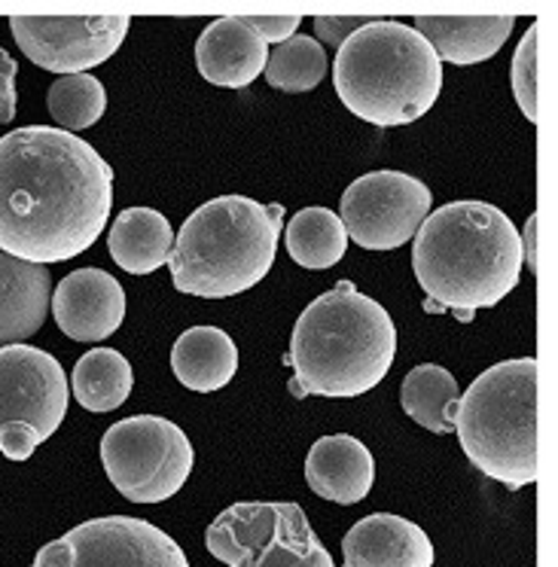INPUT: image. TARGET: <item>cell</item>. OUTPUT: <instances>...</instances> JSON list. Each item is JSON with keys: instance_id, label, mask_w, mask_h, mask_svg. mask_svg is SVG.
<instances>
[{"instance_id": "cell-27", "label": "cell", "mask_w": 558, "mask_h": 567, "mask_svg": "<svg viewBox=\"0 0 558 567\" xmlns=\"http://www.w3.org/2000/svg\"><path fill=\"white\" fill-rule=\"evenodd\" d=\"M372 19H363V16H318L314 19V34H318V43L321 47H330V50H339L354 31H360L363 25H370Z\"/></svg>"}, {"instance_id": "cell-30", "label": "cell", "mask_w": 558, "mask_h": 567, "mask_svg": "<svg viewBox=\"0 0 558 567\" xmlns=\"http://www.w3.org/2000/svg\"><path fill=\"white\" fill-rule=\"evenodd\" d=\"M521 262L528 266L531 275H537V214L525 223V247H521Z\"/></svg>"}, {"instance_id": "cell-6", "label": "cell", "mask_w": 558, "mask_h": 567, "mask_svg": "<svg viewBox=\"0 0 558 567\" xmlns=\"http://www.w3.org/2000/svg\"><path fill=\"white\" fill-rule=\"evenodd\" d=\"M452 427L473 467L519 492L540 476L537 455V358L504 360L458 396Z\"/></svg>"}, {"instance_id": "cell-14", "label": "cell", "mask_w": 558, "mask_h": 567, "mask_svg": "<svg viewBox=\"0 0 558 567\" xmlns=\"http://www.w3.org/2000/svg\"><path fill=\"white\" fill-rule=\"evenodd\" d=\"M434 543L415 522L372 513L342 537V567H434Z\"/></svg>"}, {"instance_id": "cell-11", "label": "cell", "mask_w": 558, "mask_h": 567, "mask_svg": "<svg viewBox=\"0 0 558 567\" xmlns=\"http://www.w3.org/2000/svg\"><path fill=\"white\" fill-rule=\"evenodd\" d=\"M31 567H189L174 537L147 518H89L46 543Z\"/></svg>"}, {"instance_id": "cell-24", "label": "cell", "mask_w": 558, "mask_h": 567, "mask_svg": "<svg viewBox=\"0 0 558 567\" xmlns=\"http://www.w3.org/2000/svg\"><path fill=\"white\" fill-rule=\"evenodd\" d=\"M327 68H330V59H327V50L321 43L309 34H293L290 40L269 50L262 74L269 80V86L278 89V92L302 95V92L321 86Z\"/></svg>"}, {"instance_id": "cell-16", "label": "cell", "mask_w": 558, "mask_h": 567, "mask_svg": "<svg viewBox=\"0 0 558 567\" xmlns=\"http://www.w3.org/2000/svg\"><path fill=\"white\" fill-rule=\"evenodd\" d=\"M306 482L323 501L339 506L360 504L372 492L375 461L370 449L348 433L321 436L306 457Z\"/></svg>"}, {"instance_id": "cell-20", "label": "cell", "mask_w": 558, "mask_h": 567, "mask_svg": "<svg viewBox=\"0 0 558 567\" xmlns=\"http://www.w3.org/2000/svg\"><path fill=\"white\" fill-rule=\"evenodd\" d=\"M172 247V223L156 208H125L107 235L113 262L128 275H153L168 266Z\"/></svg>"}, {"instance_id": "cell-1", "label": "cell", "mask_w": 558, "mask_h": 567, "mask_svg": "<svg viewBox=\"0 0 558 567\" xmlns=\"http://www.w3.org/2000/svg\"><path fill=\"white\" fill-rule=\"evenodd\" d=\"M113 208V168L83 137L25 125L0 137V250L52 266L86 254Z\"/></svg>"}, {"instance_id": "cell-5", "label": "cell", "mask_w": 558, "mask_h": 567, "mask_svg": "<svg viewBox=\"0 0 558 567\" xmlns=\"http://www.w3.org/2000/svg\"><path fill=\"white\" fill-rule=\"evenodd\" d=\"M335 95L379 128L418 123L443 89V62L406 22L372 19L335 50Z\"/></svg>"}, {"instance_id": "cell-15", "label": "cell", "mask_w": 558, "mask_h": 567, "mask_svg": "<svg viewBox=\"0 0 558 567\" xmlns=\"http://www.w3.org/2000/svg\"><path fill=\"white\" fill-rule=\"evenodd\" d=\"M269 47L245 22V16L214 19L196 43L199 74L220 89H245L266 71Z\"/></svg>"}, {"instance_id": "cell-13", "label": "cell", "mask_w": 558, "mask_h": 567, "mask_svg": "<svg viewBox=\"0 0 558 567\" xmlns=\"http://www.w3.org/2000/svg\"><path fill=\"white\" fill-rule=\"evenodd\" d=\"M55 323L74 342L111 339L125 321L123 284L104 269H76L64 275L50 299Z\"/></svg>"}, {"instance_id": "cell-12", "label": "cell", "mask_w": 558, "mask_h": 567, "mask_svg": "<svg viewBox=\"0 0 558 567\" xmlns=\"http://www.w3.org/2000/svg\"><path fill=\"white\" fill-rule=\"evenodd\" d=\"M128 16H13V31L25 59L59 76L89 74L123 47Z\"/></svg>"}, {"instance_id": "cell-2", "label": "cell", "mask_w": 558, "mask_h": 567, "mask_svg": "<svg viewBox=\"0 0 558 567\" xmlns=\"http://www.w3.org/2000/svg\"><path fill=\"white\" fill-rule=\"evenodd\" d=\"M412 241V271L431 309L461 321L495 309L521 278V235L495 205L448 202L427 214Z\"/></svg>"}, {"instance_id": "cell-22", "label": "cell", "mask_w": 558, "mask_h": 567, "mask_svg": "<svg viewBox=\"0 0 558 567\" xmlns=\"http://www.w3.org/2000/svg\"><path fill=\"white\" fill-rule=\"evenodd\" d=\"M287 254L302 269L321 271L345 257L348 233L339 214L330 208H302L287 223Z\"/></svg>"}, {"instance_id": "cell-4", "label": "cell", "mask_w": 558, "mask_h": 567, "mask_svg": "<svg viewBox=\"0 0 558 567\" xmlns=\"http://www.w3.org/2000/svg\"><path fill=\"white\" fill-rule=\"evenodd\" d=\"M285 205H260L248 196H220L193 210L174 235V287L186 297L229 299L272 271L281 241Z\"/></svg>"}, {"instance_id": "cell-18", "label": "cell", "mask_w": 558, "mask_h": 567, "mask_svg": "<svg viewBox=\"0 0 558 567\" xmlns=\"http://www.w3.org/2000/svg\"><path fill=\"white\" fill-rule=\"evenodd\" d=\"M516 25V16H418L422 34L440 62L479 64L495 59Z\"/></svg>"}, {"instance_id": "cell-25", "label": "cell", "mask_w": 558, "mask_h": 567, "mask_svg": "<svg viewBox=\"0 0 558 567\" xmlns=\"http://www.w3.org/2000/svg\"><path fill=\"white\" fill-rule=\"evenodd\" d=\"M46 107L59 128H68L74 135V132L92 128L104 116L107 92H104V83L92 74L59 76L46 92Z\"/></svg>"}, {"instance_id": "cell-23", "label": "cell", "mask_w": 558, "mask_h": 567, "mask_svg": "<svg viewBox=\"0 0 558 567\" xmlns=\"http://www.w3.org/2000/svg\"><path fill=\"white\" fill-rule=\"evenodd\" d=\"M458 382L446 367L436 363H422L410 370L400 388V406L415 424H422L424 431L446 436L452 433V412L458 403Z\"/></svg>"}, {"instance_id": "cell-3", "label": "cell", "mask_w": 558, "mask_h": 567, "mask_svg": "<svg viewBox=\"0 0 558 567\" xmlns=\"http://www.w3.org/2000/svg\"><path fill=\"white\" fill-rule=\"evenodd\" d=\"M397 358V327L385 306L351 281L335 284L297 318L285 363L290 394L351 400L370 394Z\"/></svg>"}, {"instance_id": "cell-9", "label": "cell", "mask_w": 558, "mask_h": 567, "mask_svg": "<svg viewBox=\"0 0 558 567\" xmlns=\"http://www.w3.org/2000/svg\"><path fill=\"white\" fill-rule=\"evenodd\" d=\"M68 375L50 351L0 348V455L28 461L68 415Z\"/></svg>"}, {"instance_id": "cell-29", "label": "cell", "mask_w": 558, "mask_h": 567, "mask_svg": "<svg viewBox=\"0 0 558 567\" xmlns=\"http://www.w3.org/2000/svg\"><path fill=\"white\" fill-rule=\"evenodd\" d=\"M16 74L19 64L10 52L0 47V123H13L16 116Z\"/></svg>"}, {"instance_id": "cell-19", "label": "cell", "mask_w": 558, "mask_h": 567, "mask_svg": "<svg viewBox=\"0 0 558 567\" xmlns=\"http://www.w3.org/2000/svg\"><path fill=\"white\" fill-rule=\"evenodd\" d=\"M172 370L186 391L214 394L238 372V348L220 327H193L174 342Z\"/></svg>"}, {"instance_id": "cell-21", "label": "cell", "mask_w": 558, "mask_h": 567, "mask_svg": "<svg viewBox=\"0 0 558 567\" xmlns=\"http://www.w3.org/2000/svg\"><path fill=\"white\" fill-rule=\"evenodd\" d=\"M74 396L86 412H113L132 396L135 388V372L132 363L113 351V348H92L83 358L76 360L74 375Z\"/></svg>"}, {"instance_id": "cell-7", "label": "cell", "mask_w": 558, "mask_h": 567, "mask_svg": "<svg viewBox=\"0 0 558 567\" xmlns=\"http://www.w3.org/2000/svg\"><path fill=\"white\" fill-rule=\"evenodd\" d=\"M208 553L229 567H335L293 501H238L205 530Z\"/></svg>"}, {"instance_id": "cell-10", "label": "cell", "mask_w": 558, "mask_h": 567, "mask_svg": "<svg viewBox=\"0 0 558 567\" xmlns=\"http://www.w3.org/2000/svg\"><path fill=\"white\" fill-rule=\"evenodd\" d=\"M431 208L434 196L424 181L403 172H370L342 193L339 220L348 241L385 254L412 241Z\"/></svg>"}, {"instance_id": "cell-17", "label": "cell", "mask_w": 558, "mask_h": 567, "mask_svg": "<svg viewBox=\"0 0 558 567\" xmlns=\"http://www.w3.org/2000/svg\"><path fill=\"white\" fill-rule=\"evenodd\" d=\"M52 275L46 266L25 262L0 250V348L19 346L46 323Z\"/></svg>"}, {"instance_id": "cell-26", "label": "cell", "mask_w": 558, "mask_h": 567, "mask_svg": "<svg viewBox=\"0 0 558 567\" xmlns=\"http://www.w3.org/2000/svg\"><path fill=\"white\" fill-rule=\"evenodd\" d=\"M509 80H513V95L519 101V111L525 113V120L537 123L540 120V113H537V22L528 28V34L516 47Z\"/></svg>"}, {"instance_id": "cell-28", "label": "cell", "mask_w": 558, "mask_h": 567, "mask_svg": "<svg viewBox=\"0 0 558 567\" xmlns=\"http://www.w3.org/2000/svg\"><path fill=\"white\" fill-rule=\"evenodd\" d=\"M245 22H248V28L257 34V38L269 47H278V43H285V40H290L293 34H297L299 28V16H245Z\"/></svg>"}, {"instance_id": "cell-8", "label": "cell", "mask_w": 558, "mask_h": 567, "mask_svg": "<svg viewBox=\"0 0 558 567\" xmlns=\"http://www.w3.org/2000/svg\"><path fill=\"white\" fill-rule=\"evenodd\" d=\"M101 464L125 501L162 504L186 485L196 452L174 421L135 415L111 424L101 436Z\"/></svg>"}]
</instances>
